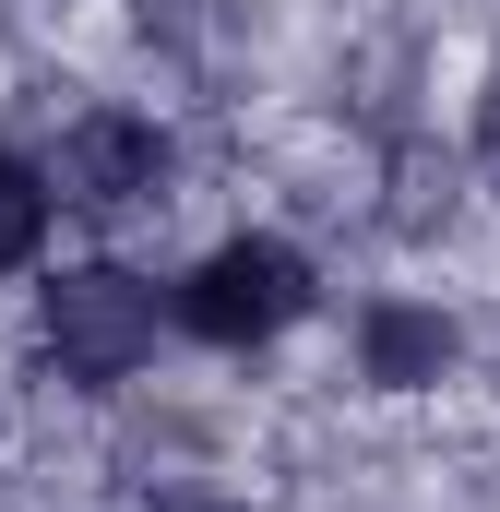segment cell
Returning <instances> with one entry per match:
<instances>
[{
	"label": "cell",
	"mask_w": 500,
	"mask_h": 512,
	"mask_svg": "<svg viewBox=\"0 0 500 512\" xmlns=\"http://www.w3.org/2000/svg\"><path fill=\"white\" fill-rule=\"evenodd\" d=\"M298 310H310V262L286 251V239H227V251H203V274L179 286V322L203 346H274Z\"/></svg>",
	"instance_id": "cell-1"
},
{
	"label": "cell",
	"mask_w": 500,
	"mask_h": 512,
	"mask_svg": "<svg viewBox=\"0 0 500 512\" xmlns=\"http://www.w3.org/2000/svg\"><path fill=\"white\" fill-rule=\"evenodd\" d=\"M48 358L72 370V382H131L143 358H155V286L120 274V262H84V274H60L48 286Z\"/></svg>",
	"instance_id": "cell-2"
},
{
	"label": "cell",
	"mask_w": 500,
	"mask_h": 512,
	"mask_svg": "<svg viewBox=\"0 0 500 512\" xmlns=\"http://www.w3.org/2000/svg\"><path fill=\"white\" fill-rule=\"evenodd\" d=\"M155 179H167V131L131 108H84L48 155V191L72 215H131V203H155Z\"/></svg>",
	"instance_id": "cell-3"
},
{
	"label": "cell",
	"mask_w": 500,
	"mask_h": 512,
	"mask_svg": "<svg viewBox=\"0 0 500 512\" xmlns=\"http://www.w3.org/2000/svg\"><path fill=\"white\" fill-rule=\"evenodd\" d=\"M358 370H370L381 393H429L453 370V322L417 310V298H381V310H358Z\"/></svg>",
	"instance_id": "cell-4"
},
{
	"label": "cell",
	"mask_w": 500,
	"mask_h": 512,
	"mask_svg": "<svg viewBox=\"0 0 500 512\" xmlns=\"http://www.w3.org/2000/svg\"><path fill=\"white\" fill-rule=\"evenodd\" d=\"M48 167H24V155H0V274H24V262L48 251Z\"/></svg>",
	"instance_id": "cell-5"
},
{
	"label": "cell",
	"mask_w": 500,
	"mask_h": 512,
	"mask_svg": "<svg viewBox=\"0 0 500 512\" xmlns=\"http://www.w3.org/2000/svg\"><path fill=\"white\" fill-rule=\"evenodd\" d=\"M477 167H489V179H500V84H489V96H477Z\"/></svg>",
	"instance_id": "cell-6"
}]
</instances>
